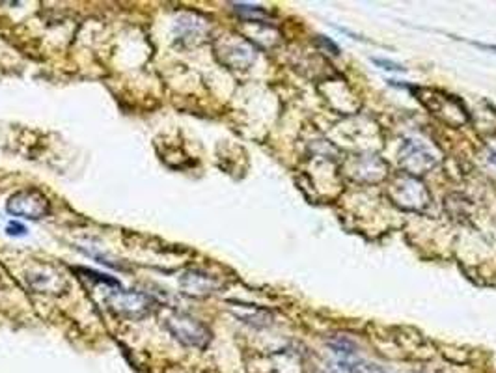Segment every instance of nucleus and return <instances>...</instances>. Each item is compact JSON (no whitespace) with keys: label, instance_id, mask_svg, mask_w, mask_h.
<instances>
[{"label":"nucleus","instance_id":"nucleus-1","mask_svg":"<svg viewBox=\"0 0 496 373\" xmlns=\"http://www.w3.org/2000/svg\"><path fill=\"white\" fill-rule=\"evenodd\" d=\"M164 325L178 342L189 345V348L204 349L211 342V331L207 328V325H204L200 319L189 316V314H172L170 317H166Z\"/></svg>","mask_w":496,"mask_h":373},{"label":"nucleus","instance_id":"nucleus-2","mask_svg":"<svg viewBox=\"0 0 496 373\" xmlns=\"http://www.w3.org/2000/svg\"><path fill=\"white\" fill-rule=\"evenodd\" d=\"M390 196L396 200V204L409 211H424L431 200L425 185L409 174L396 179Z\"/></svg>","mask_w":496,"mask_h":373},{"label":"nucleus","instance_id":"nucleus-3","mask_svg":"<svg viewBox=\"0 0 496 373\" xmlns=\"http://www.w3.org/2000/svg\"><path fill=\"white\" fill-rule=\"evenodd\" d=\"M107 304L114 314L131 319H139L149 314L154 306V299L140 292H125L122 287H116L107 295Z\"/></svg>","mask_w":496,"mask_h":373},{"label":"nucleus","instance_id":"nucleus-4","mask_svg":"<svg viewBox=\"0 0 496 373\" xmlns=\"http://www.w3.org/2000/svg\"><path fill=\"white\" fill-rule=\"evenodd\" d=\"M8 213L13 217H23V219L40 220L45 215H49L51 204L47 196L38 189H25L19 190L8 200L6 205Z\"/></svg>","mask_w":496,"mask_h":373},{"label":"nucleus","instance_id":"nucleus-5","mask_svg":"<svg viewBox=\"0 0 496 373\" xmlns=\"http://www.w3.org/2000/svg\"><path fill=\"white\" fill-rule=\"evenodd\" d=\"M405 151H407V154H405L403 157V163L413 174L425 172V170L433 168L437 164V155L425 148L422 142L409 140V142L405 144Z\"/></svg>","mask_w":496,"mask_h":373},{"label":"nucleus","instance_id":"nucleus-6","mask_svg":"<svg viewBox=\"0 0 496 373\" xmlns=\"http://www.w3.org/2000/svg\"><path fill=\"white\" fill-rule=\"evenodd\" d=\"M179 284H181V289H183L187 295L192 297L211 295V293H215L217 287H219V282H217L213 276L200 271H187L181 276V282H179Z\"/></svg>","mask_w":496,"mask_h":373},{"label":"nucleus","instance_id":"nucleus-7","mask_svg":"<svg viewBox=\"0 0 496 373\" xmlns=\"http://www.w3.org/2000/svg\"><path fill=\"white\" fill-rule=\"evenodd\" d=\"M220 58L231 67H243L250 66L254 58H256V51L252 49L245 41H231V43H224L222 51H220Z\"/></svg>","mask_w":496,"mask_h":373},{"label":"nucleus","instance_id":"nucleus-8","mask_svg":"<svg viewBox=\"0 0 496 373\" xmlns=\"http://www.w3.org/2000/svg\"><path fill=\"white\" fill-rule=\"evenodd\" d=\"M233 6V11L237 16L243 17L246 21H254V23H261V21L269 19V13H267L263 8L260 6H252V4H231Z\"/></svg>","mask_w":496,"mask_h":373},{"label":"nucleus","instance_id":"nucleus-9","mask_svg":"<svg viewBox=\"0 0 496 373\" xmlns=\"http://www.w3.org/2000/svg\"><path fill=\"white\" fill-rule=\"evenodd\" d=\"M371 62H374L377 67H381V69H386V71H398V73L407 71L403 66H399V64H396V62L383 60V58H371Z\"/></svg>","mask_w":496,"mask_h":373},{"label":"nucleus","instance_id":"nucleus-10","mask_svg":"<svg viewBox=\"0 0 496 373\" xmlns=\"http://www.w3.org/2000/svg\"><path fill=\"white\" fill-rule=\"evenodd\" d=\"M327 373H354L353 369L349 368V364L345 362V360H338V362L334 364H327Z\"/></svg>","mask_w":496,"mask_h":373},{"label":"nucleus","instance_id":"nucleus-11","mask_svg":"<svg viewBox=\"0 0 496 373\" xmlns=\"http://www.w3.org/2000/svg\"><path fill=\"white\" fill-rule=\"evenodd\" d=\"M318 41H319V43H321L323 47H327L328 51L333 52V54H340V47H338L336 43H334V41H330V40H328V38H325V36H319V38H318Z\"/></svg>","mask_w":496,"mask_h":373},{"label":"nucleus","instance_id":"nucleus-12","mask_svg":"<svg viewBox=\"0 0 496 373\" xmlns=\"http://www.w3.org/2000/svg\"><path fill=\"white\" fill-rule=\"evenodd\" d=\"M26 228L23 224H19V222H11L10 226H8V234L10 236H25Z\"/></svg>","mask_w":496,"mask_h":373},{"label":"nucleus","instance_id":"nucleus-13","mask_svg":"<svg viewBox=\"0 0 496 373\" xmlns=\"http://www.w3.org/2000/svg\"><path fill=\"white\" fill-rule=\"evenodd\" d=\"M478 47H483V49H487V51H492L496 52V45H481V43H476Z\"/></svg>","mask_w":496,"mask_h":373}]
</instances>
